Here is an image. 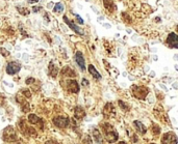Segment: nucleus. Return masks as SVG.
Wrapping results in <instances>:
<instances>
[{
    "label": "nucleus",
    "instance_id": "f257e3e1",
    "mask_svg": "<svg viewBox=\"0 0 178 144\" xmlns=\"http://www.w3.org/2000/svg\"><path fill=\"white\" fill-rule=\"evenodd\" d=\"M102 130L104 133V137L109 143L116 142L118 140V133L115 130V128L109 123H103Z\"/></svg>",
    "mask_w": 178,
    "mask_h": 144
},
{
    "label": "nucleus",
    "instance_id": "f03ea898",
    "mask_svg": "<svg viewBox=\"0 0 178 144\" xmlns=\"http://www.w3.org/2000/svg\"><path fill=\"white\" fill-rule=\"evenodd\" d=\"M2 138L6 142H14L17 140V134L13 127H8L2 133Z\"/></svg>",
    "mask_w": 178,
    "mask_h": 144
},
{
    "label": "nucleus",
    "instance_id": "7ed1b4c3",
    "mask_svg": "<svg viewBox=\"0 0 178 144\" xmlns=\"http://www.w3.org/2000/svg\"><path fill=\"white\" fill-rule=\"evenodd\" d=\"M148 92H149V89L145 86H137V85L132 86V93L140 100H144L147 96Z\"/></svg>",
    "mask_w": 178,
    "mask_h": 144
},
{
    "label": "nucleus",
    "instance_id": "20e7f679",
    "mask_svg": "<svg viewBox=\"0 0 178 144\" xmlns=\"http://www.w3.org/2000/svg\"><path fill=\"white\" fill-rule=\"evenodd\" d=\"M53 123L60 129H65L70 125V119L64 117V116H57V117L53 119Z\"/></svg>",
    "mask_w": 178,
    "mask_h": 144
},
{
    "label": "nucleus",
    "instance_id": "39448f33",
    "mask_svg": "<svg viewBox=\"0 0 178 144\" xmlns=\"http://www.w3.org/2000/svg\"><path fill=\"white\" fill-rule=\"evenodd\" d=\"M20 69H21V64H20L19 62L12 61L8 64V66H6V73H8V75H15V74H17L18 72L20 71Z\"/></svg>",
    "mask_w": 178,
    "mask_h": 144
},
{
    "label": "nucleus",
    "instance_id": "423d86ee",
    "mask_svg": "<svg viewBox=\"0 0 178 144\" xmlns=\"http://www.w3.org/2000/svg\"><path fill=\"white\" fill-rule=\"evenodd\" d=\"M163 144H177V138L174 133H167L161 138Z\"/></svg>",
    "mask_w": 178,
    "mask_h": 144
},
{
    "label": "nucleus",
    "instance_id": "0eeeda50",
    "mask_svg": "<svg viewBox=\"0 0 178 144\" xmlns=\"http://www.w3.org/2000/svg\"><path fill=\"white\" fill-rule=\"evenodd\" d=\"M167 44L170 48H178V40H177V35L176 33L172 32L168 35V39H167Z\"/></svg>",
    "mask_w": 178,
    "mask_h": 144
},
{
    "label": "nucleus",
    "instance_id": "6e6552de",
    "mask_svg": "<svg viewBox=\"0 0 178 144\" xmlns=\"http://www.w3.org/2000/svg\"><path fill=\"white\" fill-rule=\"evenodd\" d=\"M64 20H65V22H66V23L68 24V26L70 27V28L73 29V30L75 31L76 33H78V34H80V35H83V34H84V32H83L82 29L79 28V27H78L77 25H75V24H74L72 21H70V20L66 17V16H64Z\"/></svg>",
    "mask_w": 178,
    "mask_h": 144
},
{
    "label": "nucleus",
    "instance_id": "1a4fd4ad",
    "mask_svg": "<svg viewBox=\"0 0 178 144\" xmlns=\"http://www.w3.org/2000/svg\"><path fill=\"white\" fill-rule=\"evenodd\" d=\"M103 114H104L105 117H112L115 115V108L112 103H107L105 105L104 109H103Z\"/></svg>",
    "mask_w": 178,
    "mask_h": 144
},
{
    "label": "nucleus",
    "instance_id": "9d476101",
    "mask_svg": "<svg viewBox=\"0 0 178 144\" xmlns=\"http://www.w3.org/2000/svg\"><path fill=\"white\" fill-rule=\"evenodd\" d=\"M67 85H68V90L72 93H77L79 91V86L76 80H69L67 82Z\"/></svg>",
    "mask_w": 178,
    "mask_h": 144
},
{
    "label": "nucleus",
    "instance_id": "9b49d317",
    "mask_svg": "<svg viewBox=\"0 0 178 144\" xmlns=\"http://www.w3.org/2000/svg\"><path fill=\"white\" fill-rule=\"evenodd\" d=\"M153 112H154V115L156 116V117L158 118L159 120H163L164 122H167V119H168V117H167V115L164 114L163 108H161V107L155 108L154 111H153Z\"/></svg>",
    "mask_w": 178,
    "mask_h": 144
},
{
    "label": "nucleus",
    "instance_id": "f8f14e48",
    "mask_svg": "<svg viewBox=\"0 0 178 144\" xmlns=\"http://www.w3.org/2000/svg\"><path fill=\"white\" fill-rule=\"evenodd\" d=\"M75 59H76V62H77V64L80 66V69H82V71H84L85 69V66H84V58H83L82 56V53L81 52H77L75 54Z\"/></svg>",
    "mask_w": 178,
    "mask_h": 144
},
{
    "label": "nucleus",
    "instance_id": "ddd939ff",
    "mask_svg": "<svg viewBox=\"0 0 178 144\" xmlns=\"http://www.w3.org/2000/svg\"><path fill=\"white\" fill-rule=\"evenodd\" d=\"M103 4H104V7L109 13H112L114 10H116V5H115L112 0H103Z\"/></svg>",
    "mask_w": 178,
    "mask_h": 144
},
{
    "label": "nucleus",
    "instance_id": "4468645a",
    "mask_svg": "<svg viewBox=\"0 0 178 144\" xmlns=\"http://www.w3.org/2000/svg\"><path fill=\"white\" fill-rule=\"evenodd\" d=\"M74 115H75V117L77 119H81L85 116V111L81 107L77 106V107H75V109H74Z\"/></svg>",
    "mask_w": 178,
    "mask_h": 144
},
{
    "label": "nucleus",
    "instance_id": "2eb2a0df",
    "mask_svg": "<svg viewBox=\"0 0 178 144\" xmlns=\"http://www.w3.org/2000/svg\"><path fill=\"white\" fill-rule=\"evenodd\" d=\"M62 74L64 76H66V77H70V78H73L76 76L75 72H74L70 66H65L64 69H62Z\"/></svg>",
    "mask_w": 178,
    "mask_h": 144
},
{
    "label": "nucleus",
    "instance_id": "dca6fc26",
    "mask_svg": "<svg viewBox=\"0 0 178 144\" xmlns=\"http://www.w3.org/2000/svg\"><path fill=\"white\" fill-rule=\"evenodd\" d=\"M28 121L30 123H32V125H41V128H43L42 120L38 117L37 115H35V114H30V115H28Z\"/></svg>",
    "mask_w": 178,
    "mask_h": 144
},
{
    "label": "nucleus",
    "instance_id": "f3484780",
    "mask_svg": "<svg viewBox=\"0 0 178 144\" xmlns=\"http://www.w3.org/2000/svg\"><path fill=\"white\" fill-rule=\"evenodd\" d=\"M57 73H58L57 67L55 66V64L53 63V62H50V64H49V75L52 78H56Z\"/></svg>",
    "mask_w": 178,
    "mask_h": 144
},
{
    "label": "nucleus",
    "instance_id": "a211bd4d",
    "mask_svg": "<svg viewBox=\"0 0 178 144\" xmlns=\"http://www.w3.org/2000/svg\"><path fill=\"white\" fill-rule=\"evenodd\" d=\"M134 127H136V130L137 132H140L141 134H145L146 133V128L145 125H143V123L141 122V121H134Z\"/></svg>",
    "mask_w": 178,
    "mask_h": 144
},
{
    "label": "nucleus",
    "instance_id": "6ab92c4d",
    "mask_svg": "<svg viewBox=\"0 0 178 144\" xmlns=\"http://www.w3.org/2000/svg\"><path fill=\"white\" fill-rule=\"evenodd\" d=\"M89 72L91 73V75L93 76L94 78H96V79H101V75L98 73V71L95 69V66H93V64H90L89 66Z\"/></svg>",
    "mask_w": 178,
    "mask_h": 144
},
{
    "label": "nucleus",
    "instance_id": "aec40b11",
    "mask_svg": "<svg viewBox=\"0 0 178 144\" xmlns=\"http://www.w3.org/2000/svg\"><path fill=\"white\" fill-rule=\"evenodd\" d=\"M93 134H94V138H95V141H97L99 144L102 143V140H103V136L100 134V132L98 131L97 129H95L93 131Z\"/></svg>",
    "mask_w": 178,
    "mask_h": 144
},
{
    "label": "nucleus",
    "instance_id": "412c9836",
    "mask_svg": "<svg viewBox=\"0 0 178 144\" xmlns=\"http://www.w3.org/2000/svg\"><path fill=\"white\" fill-rule=\"evenodd\" d=\"M64 5H63L62 3H56V5L54 6V8H53V10H54L55 13H60V12H64Z\"/></svg>",
    "mask_w": 178,
    "mask_h": 144
},
{
    "label": "nucleus",
    "instance_id": "4be33fe9",
    "mask_svg": "<svg viewBox=\"0 0 178 144\" xmlns=\"http://www.w3.org/2000/svg\"><path fill=\"white\" fill-rule=\"evenodd\" d=\"M17 10H18V12L23 16H27V15H29V13H30L28 8H25V7H19V6H18Z\"/></svg>",
    "mask_w": 178,
    "mask_h": 144
},
{
    "label": "nucleus",
    "instance_id": "5701e85b",
    "mask_svg": "<svg viewBox=\"0 0 178 144\" xmlns=\"http://www.w3.org/2000/svg\"><path fill=\"white\" fill-rule=\"evenodd\" d=\"M151 131H152V133L154 135H159V133H161V128L156 125H152V127H151Z\"/></svg>",
    "mask_w": 178,
    "mask_h": 144
},
{
    "label": "nucleus",
    "instance_id": "b1692460",
    "mask_svg": "<svg viewBox=\"0 0 178 144\" xmlns=\"http://www.w3.org/2000/svg\"><path fill=\"white\" fill-rule=\"evenodd\" d=\"M119 106H120L121 108H122L123 111H128V109H129V107H128L127 105H125V103L122 102V101H119Z\"/></svg>",
    "mask_w": 178,
    "mask_h": 144
},
{
    "label": "nucleus",
    "instance_id": "393cba45",
    "mask_svg": "<svg viewBox=\"0 0 178 144\" xmlns=\"http://www.w3.org/2000/svg\"><path fill=\"white\" fill-rule=\"evenodd\" d=\"M122 17H123V19L125 20L126 23H131V20H130V17H129V16H128L126 13H122Z\"/></svg>",
    "mask_w": 178,
    "mask_h": 144
},
{
    "label": "nucleus",
    "instance_id": "a878e982",
    "mask_svg": "<svg viewBox=\"0 0 178 144\" xmlns=\"http://www.w3.org/2000/svg\"><path fill=\"white\" fill-rule=\"evenodd\" d=\"M0 54H1V55H3L4 57H8V56L10 55V52H8V51H6L4 48H1V47H0Z\"/></svg>",
    "mask_w": 178,
    "mask_h": 144
},
{
    "label": "nucleus",
    "instance_id": "bb28decb",
    "mask_svg": "<svg viewBox=\"0 0 178 144\" xmlns=\"http://www.w3.org/2000/svg\"><path fill=\"white\" fill-rule=\"evenodd\" d=\"M22 93L26 96V98H30V91L28 89H22Z\"/></svg>",
    "mask_w": 178,
    "mask_h": 144
},
{
    "label": "nucleus",
    "instance_id": "cd10ccee",
    "mask_svg": "<svg viewBox=\"0 0 178 144\" xmlns=\"http://www.w3.org/2000/svg\"><path fill=\"white\" fill-rule=\"evenodd\" d=\"M35 78H28L27 80H26V84L27 85H29V84H31V83H33L35 82Z\"/></svg>",
    "mask_w": 178,
    "mask_h": 144
},
{
    "label": "nucleus",
    "instance_id": "c85d7f7f",
    "mask_svg": "<svg viewBox=\"0 0 178 144\" xmlns=\"http://www.w3.org/2000/svg\"><path fill=\"white\" fill-rule=\"evenodd\" d=\"M76 19H77V21L79 22V24H83V20L81 19V17L78 15H76Z\"/></svg>",
    "mask_w": 178,
    "mask_h": 144
},
{
    "label": "nucleus",
    "instance_id": "c756f323",
    "mask_svg": "<svg viewBox=\"0 0 178 144\" xmlns=\"http://www.w3.org/2000/svg\"><path fill=\"white\" fill-rule=\"evenodd\" d=\"M82 85H83V86L87 87V85H89V81H87V79H83V80H82Z\"/></svg>",
    "mask_w": 178,
    "mask_h": 144
},
{
    "label": "nucleus",
    "instance_id": "7c9ffc66",
    "mask_svg": "<svg viewBox=\"0 0 178 144\" xmlns=\"http://www.w3.org/2000/svg\"><path fill=\"white\" fill-rule=\"evenodd\" d=\"M45 144H58L57 142H56V141H53V140H50V141H47L46 143Z\"/></svg>",
    "mask_w": 178,
    "mask_h": 144
},
{
    "label": "nucleus",
    "instance_id": "2f4dec72",
    "mask_svg": "<svg viewBox=\"0 0 178 144\" xmlns=\"http://www.w3.org/2000/svg\"><path fill=\"white\" fill-rule=\"evenodd\" d=\"M32 10H33V12H35V13H37L38 10H41V7H37V6H33V8H32Z\"/></svg>",
    "mask_w": 178,
    "mask_h": 144
},
{
    "label": "nucleus",
    "instance_id": "473e14b6",
    "mask_svg": "<svg viewBox=\"0 0 178 144\" xmlns=\"http://www.w3.org/2000/svg\"><path fill=\"white\" fill-rule=\"evenodd\" d=\"M38 1H39V0H27L28 3H37Z\"/></svg>",
    "mask_w": 178,
    "mask_h": 144
},
{
    "label": "nucleus",
    "instance_id": "72a5a7b5",
    "mask_svg": "<svg viewBox=\"0 0 178 144\" xmlns=\"http://www.w3.org/2000/svg\"><path fill=\"white\" fill-rule=\"evenodd\" d=\"M52 3H53V2H49V4H48V7H49V8L52 7Z\"/></svg>",
    "mask_w": 178,
    "mask_h": 144
},
{
    "label": "nucleus",
    "instance_id": "f704fd0d",
    "mask_svg": "<svg viewBox=\"0 0 178 144\" xmlns=\"http://www.w3.org/2000/svg\"><path fill=\"white\" fill-rule=\"evenodd\" d=\"M103 26H104V27H107V28H109V27H110L109 24H103Z\"/></svg>",
    "mask_w": 178,
    "mask_h": 144
},
{
    "label": "nucleus",
    "instance_id": "c9c22d12",
    "mask_svg": "<svg viewBox=\"0 0 178 144\" xmlns=\"http://www.w3.org/2000/svg\"><path fill=\"white\" fill-rule=\"evenodd\" d=\"M118 144H126V143L125 142H119Z\"/></svg>",
    "mask_w": 178,
    "mask_h": 144
},
{
    "label": "nucleus",
    "instance_id": "e433bc0d",
    "mask_svg": "<svg viewBox=\"0 0 178 144\" xmlns=\"http://www.w3.org/2000/svg\"><path fill=\"white\" fill-rule=\"evenodd\" d=\"M151 144H154V143H151Z\"/></svg>",
    "mask_w": 178,
    "mask_h": 144
}]
</instances>
